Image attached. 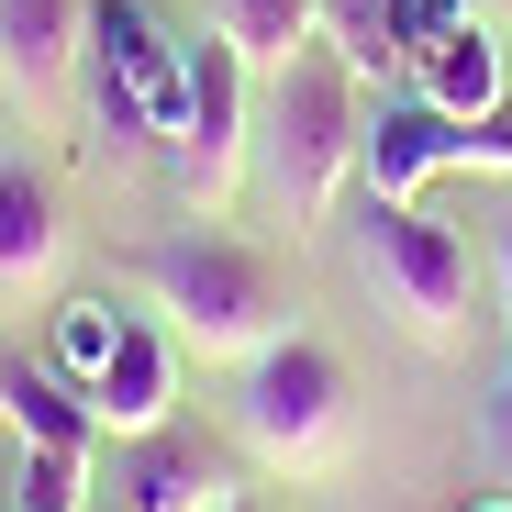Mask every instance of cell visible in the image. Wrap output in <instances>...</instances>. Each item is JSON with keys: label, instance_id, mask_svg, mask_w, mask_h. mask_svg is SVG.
Instances as JSON below:
<instances>
[{"label": "cell", "instance_id": "cell-15", "mask_svg": "<svg viewBox=\"0 0 512 512\" xmlns=\"http://www.w3.org/2000/svg\"><path fill=\"white\" fill-rule=\"evenodd\" d=\"M123 334H134V312H123V301H56V346H45V357H56L78 390H90V379L112 368Z\"/></svg>", "mask_w": 512, "mask_h": 512}, {"label": "cell", "instance_id": "cell-20", "mask_svg": "<svg viewBox=\"0 0 512 512\" xmlns=\"http://www.w3.org/2000/svg\"><path fill=\"white\" fill-rule=\"evenodd\" d=\"M501 301H512V234H501Z\"/></svg>", "mask_w": 512, "mask_h": 512}, {"label": "cell", "instance_id": "cell-1", "mask_svg": "<svg viewBox=\"0 0 512 512\" xmlns=\"http://www.w3.org/2000/svg\"><path fill=\"white\" fill-rule=\"evenodd\" d=\"M78 67H90V123H101L112 156H145V145L179 134V112H190V34L156 0H90Z\"/></svg>", "mask_w": 512, "mask_h": 512}, {"label": "cell", "instance_id": "cell-19", "mask_svg": "<svg viewBox=\"0 0 512 512\" xmlns=\"http://www.w3.org/2000/svg\"><path fill=\"white\" fill-rule=\"evenodd\" d=\"M490 457H501V468H512V379H501V390H490Z\"/></svg>", "mask_w": 512, "mask_h": 512}, {"label": "cell", "instance_id": "cell-9", "mask_svg": "<svg viewBox=\"0 0 512 512\" xmlns=\"http://www.w3.org/2000/svg\"><path fill=\"white\" fill-rule=\"evenodd\" d=\"M0 423H12L23 446H90L101 435L90 390H78L56 357H23V346H0Z\"/></svg>", "mask_w": 512, "mask_h": 512}, {"label": "cell", "instance_id": "cell-5", "mask_svg": "<svg viewBox=\"0 0 512 512\" xmlns=\"http://www.w3.org/2000/svg\"><path fill=\"white\" fill-rule=\"evenodd\" d=\"M245 446L268 457H323L334 423H346V357L312 346V334H268V346L245 357Z\"/></svg>", "mask_w": 512, "mask_h": 512}, {"label": "cell", "instance_id": "cell-8", "mask_svg": "<svg viewBox=\"0 0 512 512\" xmlns=\"http://www.w3.org/2000/svg\"><path fill=\"white\" fill-rule=\"evenodd\" d=\"M112 512H223L234 501V468L212 435H179V423H156V435H134L112 457Z\"/></svg>", "mask_w": 512, "mask_h": 512}, {"label": "cell", "instance_id": "cell-18", "mask_svg": "<svg viewBox=\"0 0 512 512\" xmlns=\"http://www.w3.org/2000/svg\"><path fill=\"white\" fill-rule=\"evenodd\" d=\"M401 12V67H412V45H435L446 23H468V0H390Z\"/></svg>", "mask_w": 512, "mask_h": 512}, {"label": "cell", "instance_id": "cell-14", "mask_svg": "<svg viewBox=\"0 0 512 512\" xmlns=\"http://www.w3.org/2000/svg\"><path fill=\"white\" fill-rule=\"evenodd\" d=\"M212 34H223L245 67H268V78H279V67L323 34V0H212Z\"/></svg>", "mask_w": 512, "mask_h": 512}, {"label": "cell", "instance_id": "cell-10", "mask_svg": "<svg viewBox=\"0 0 512 512\" xmlns=\"http://www.w3.org/2000/svg\"><path fill=\"white\" fill-rule=\"evenodd\" d=\"M78 45H90V0H0V78L23 101L56 90L78 67Z\"/></svg>", "mask_w": 512, "mask_h": 512}, {"label": "cell", "instance_id": "cell-2", "mask_svg": "<svg viewBox=\"0 0 512 512\" xmlns=\"http://www.w3.org/2000/svg\"><path fill=\"white\" fill-rule=\"evenodd\" d=\"M357 134H368V101H357V67L334 56L323 34L279 67V112H268V179L290 201V223L334 212V190L357 179Z\"/></svg>", "mask_w": 512, "mask_h": 512}, {"label": "cell", "instance_id": "cell-21", "mask_svg": "<svg viewBox=\"0 0 512 512\" xmlns=\"http://www.w3.org/2000/svg\"><path fill=\"white\" fill-rule=\"evenodd\" d=\"M468 512H512V501H468Z\"/></svg>", "mask_w": 512, "mask_h": 512}, {"label": "cell", "instance_id": "cell-4", "mask_svg": "<svg viewBox=\"0 0 512 512\" xmlns=\"http://www.w3.org/2000/svg\"><path fill=\"white\" fill-rule=\"evenodd\" d=\"M446 167H501L512 179V112H435L423 90H401V101H379L368 112V134H357V179H368V201H412L423 179H446Z\"/></svg>", "mask_w": 512, "mask_h": 512}, {"label": "cell", "instance_id": "cell-7", "mask_svg": "<svg viewBox=\"0 0 512 512\" xmlns=\"http://www.w3.org/2000/svg\"><path fill=\"white\" fill-rule=\"evenodd\" d=\"M167 156H179L190 212H223L234 201V179H245V56L223 34L190 45V112H179V134H167Z\"/></svg>", "mask_w": 512, "mask_h": 512}, {"label": "cell", "instance_id": "cell-13", "mask_svg": "<svg viewBox=\"0 0 512 512\" xmlns=\"http://www.w3.org/2000/svg\"><path fill=\"white\" fill-rule=\"evenodd\" d=\"M67 245V212H56V179L45 167H0V290H23L56 268Z\"/></svg>", "mask_w": 512, "mask_h": 512}, {"label": "cell", "instance_id": "cell-3", "mask_svg": "<svg viewBox=\"0 0 512 512\" xmlns=\"http://www.w3.org/2000/svg\"><path fill=\"white\" fill-rule=\"evenodd\" d=\"M145 279H156L167 312H179V346H201V357H256L279 334V268L256 245H234V234L145 245Z\"/></svg>", "mask_w": 512, "mask_h": 512}, {"label": "cell", "instance_id": "cell-11", "mask_svg": "<svg viewBox=\"0 0 512 512\" xmlns=\"http://www.w3.org/2000/svg\"><path fill=\"white\" fill-rule=\"evenodd\" d=\"M167 401H179V357H167V334H156V323H134L123 346H112V368L90 379V412L112 423V435H156Z\"/></svg>", "mask_w": 512, "mask_h": 512}, {"label": "cell", "instance_id": "cell-17", "mask_svg": "<svg viewBox=\"0 0 512 512\" xmlns=\"http://www.w3.org/2000/svg\"><path fill=\"white\" fill-rule=\"evenodd\" d=\"M323 23H334V56L346 67H401V12L390 0H323Z\"/></svg>", "mask_w": 512, "mask_h": 512}, {"label": "cell", "instance_id": "cell-16", "mask_svg": "<svg viewBox=\"0 0 512 512\" xmlns=\"http://www.w3.org/2000/svg\"><path fill=\"white\" fill-rule=\"evenodd\" d=\"M78 501H90V446H23L12 512H78Z\"/></svg>", "mask_w": 512, "mask_h": 512}, {"label": "cell", "instance_id": "cell-6", "mask_svg": "<svg viewBox=\"0 0 512 512\" xmlns=\"http://www.w3.org/2000/svg\"><path fill=\"white\" fill-rule=\"evenodd\" d=\"M357 245H368V279H379L423 334H446V323L468 312V234H457V223L412 212V201H368Z\"/></svg>", "mask_w": 512, "mask_h": 512}, {"label": "cell", "instance_id": "cell-12", "mask_svg": "<svg viewBox=\"0 0 512 512\" xmlns=\"http://www.w3.org/2000/svg\"><path fill=\"white\" fill-rule=\"evenodd\" d=\"M412 90L435 101V112H501V45L479 34V23H446L435 45H412Z\"/></svg>", "mask_w": 512, "mask_h": 512}]
</instances>
